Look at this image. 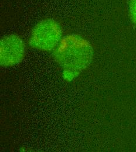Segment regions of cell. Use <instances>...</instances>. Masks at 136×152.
<instances>
[{
	"label": "cell",
	"mask_w": 136,
	"mask_h": 152,
	"mask_svg": "<svg viewBox=\"0 0 136 152\" xmlns=\"http://www.w3.org/2000/svg\"><path fill=\"white\" fill-rule=\"evenodd\" d=\"M93 52L90 43L85 38L71 34L62 38L55 52V58L63 69V75L72 80L91 63Z\"/></svg>",
	"instance_id": "6da1fadb"
},
{
	"label": "cell",
	"mask_w": 136,
	"mask_h": 152,
	"mask_svg": "<svg viewBox=\"0 0 136 152\" xmlns=\"http://www.w3.org/2000/svg\"><path fill=\"white\" fill-rule=\"evenodd\" d=\"M62 31L58 23L47 19L39 22L34 28L29 45L32 48L44 51L53 50L62 39Z\"/></svg>",
	"instance_id": "7a4b0ae2"
},
{
	"label": "cell",
	"mask_w": 136,
	"mask_h": 152,
	"mask_svg": "<svg viewBox=\"0 0 136 152\" xmlns=\"http://www.w3.org/2000/svg\"><path fill=\"white\" fill-rule=\"evenodd\" d=\"M25 55L24 41L15 35L2 38L0 44V62L2 66H13L20 63Z\"/></svg>",
	"instance_id": "3957f363"
},
{
	"label": "cell",
	"mask_w": 136,
	"mask_h": 152,
	"mask_svg": "<svg viewBox=\"0 0 136 152\" xmlns=\"http://www.w3.org/2000/svg\"><path fill=\"white\" fill-rule=\"evenodd\" d=\"M129 8L131 17L136 24V0H130Z\"/></svg>",
	"instance_id": "277c9868"
}]
</instances>
